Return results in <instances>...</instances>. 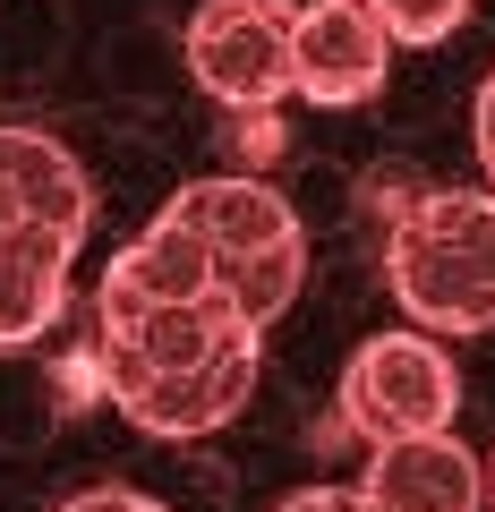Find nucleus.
I'll return each instance as SVG.
<instances>
[{
    "mask_svg": "<svg viewBox=\"0 0 495 512\" xmlns=\"http://www.w3.org/2000/svg\"><path fill=\"white\" fill-rule=\"evenodd\" d=\"M393 52L402 43L385 35V18L367 0H308L291 18V94L316 111H350L385 86Z\"/></svg>",
    "mask_w": 495,
    "mask_h": 512,
    "instance_id": "nucleus-5",
    "label": "nucleus"
},
{
    "mask_svg": "<svg viewBox=\"0 0 495 512\" xmlns=\"http://www.w3.org/2000/svg\"><path fill=\"white\" fill-rule=\"evenodd\" d=\"M86 239L77 231H52V222H18L0 231V350H26L60 325L69 308V265Z\"/></svg>",
    "mask_w": 495,
    "mask_h": 512,
    "instance_id": "nucleus-10",
    "label": "nucleus"
},
{
    "mask_svg": "<svg viewBox=\"0 0 495 512\" xmlns=\"http://www.w3.org/2000/svg\"><path fill=\"white\" fill-rule=\"evenodd\" d=\"M291 18L299 0H205L188 18V77L231 111L291 103Z\"/></svg>",
    "mask_w": 495,
    "mask_h": 512,
    "instance_id": "nucleus-4",
    "label": "nucleus"
},
{
    "mask_svg": "<svg viewBox=\"0 0 495 512\" xmlns=\"http://www.w3.org/2000/svg\"><path fill=\"white\" fill-rule=\"evenodd\" d=\"M478 163H487V188H495V69H487V86H478Z\"/></svg>",
    "mask_w": 495,
    "mask_h": 512,
    "instance_id": "nucleus-13",
    "label": "nucleus"
},
{
    "mask_svg": "<svg viewBox=\"0 0 495 512\" xmlns=\"http://www.w3.org/2000/svg\"><path fill=\"white\" fill-rule=\"evenodd\" d=\"M274 512H376L359 487H308V495H291V504H274Z\"/></svg>",
    "mask_w": 495,
    "mask_h": 512,
    "instance_id": "nucleus-12",
    "label": "nucleus"
},
{
    "mask_svg": "<svg viewBox=\"0 0 495 512\" xmlns=\"http://www.w3.org/2000/svg\"><path fill=\"white\" fill-rule=\"evenodd\" d=\"M171 299H214V248H205V239L163 205V214H154L146 231L103 265V282H94V325L171 308Z\"/></svg>",
    "mask_w": 495,
    "mask_h": 512,
    "instance_id": "nucleus-6",
    "label": "nucleus"
},
{
    "mask_svg": "<svg viewBox=\"0 0 495 512\" xmlns=\"http://www.w3.org/2000/svg\"><path fill=\"white\" fill-rule=\"evenodd\" d=\"M367 9L385 18V35L402 43V52L410 43H444L461 18H470V0H367Z\"/></svg>",
    "mask_w": 495,
    "mask_h": 512,
    "instance_id": "nucleus-11",
    "label": "nucleus"
},
{
    "mask_svg": "<svg viewBox=\"0 0 495 512\" xmlns=\"http://www.w3.org/2000/svg\"><path fill=\"white\" fill-rule=\"evenodd\" d=\"M171 214L214 248V291L231 299L248 325H274L308 282V231H299L291 197L265 180H188Z\"/></svg>",
    "mask_w": 495,
    "mask_h": 512,
    "instance_id": "nucleus-2",
    "label": "nucleus"
},
{
    "mask_svg": "<svg viewBox=\"0 0 495 512\" xmlns=\"http://www.w3.org/2000/svg\"><path fill=\"white\" fill-rule=\"evenodd\" d=\"M385 282L419 333H495V188H410L385 231Z\"/></svg>",
    "mask_w": 495,
    "mask_h": 512,
    "instance_id": "nucleus-1",
    "label": "nucleus"
},
{
    "mask_svg": "<svg viewBox=\"0 0 495 512\" xmlns=\"http://www.w3.org/2000/svg\"><path fill=\"white\" fill-rule=\"evenodd\" d=\"M18 222H52V231H77V239L94 222L86 163L43 128H0V231H18Z\"/></svg>",
    "mask_w": 495,
    "mask_h": 512,
    "instance_id": "nucleus-9",
    "label": "nucleus"
},
{
    "mask_svg": "<svg viewBox=\"0 0 495 512\" xmlns=\"http://www.w3.org/2000/svg\"><path fill=\"white\" fill-rule=\"evenodd\" d=\"M367 478L359 495L376 512H487V461L436 427V436H402V444H367Z\"/></svg>",
    "mask_w": 495,
    "mask_h": 512,
    "instance_id": "nucleus-8",
    "label": "nucleus"
},
{
    "mask_svg": "<svg viewBox=\"0 0 495 512\" xmlns=\"http://www.w3.org/2000/svg\"><path fill=\"white\" fill-rule=\"evenodd\" d=\"M487 512H495V453H487Z\"/></svg>",
    "mask_w": 495,
    "mask_h": 512,
    "instance_id": "nucleus-14",
    "label": "nucleus"
},
{
    "mask_svg": "<svg viewBox=\"0 0 495 512\" xmlns=\"http://www.w3.org/2000/svg\"><path fill=\"white\" fill-rule=\"evenodd\" d=\"M257 367H265V342L248 350H222V359L188 367V376H154V384H120L111 393V410L129 427H146V436H214V427H231L239 410H248V393H257Z\"/></svg>",
    "mask_w": 495,
    "mask_h": 512,
    "instance_id": "nucleus-7",
    "label": "nucleus"
},
{
    "mask_svg": "<svg viewBox=\"0 0 495 512\" xmlns=\"http://www.w3.org/2000/svg\"><path fill=\"white\" fill-rule=\"evenodd\" d=\"M461 410V367L444 350V333H376V342L350 350L342 367V419L367 444H402V436H436Z\"/></svg>",
    "mask_w": 495,
    "mask_h": 512,
    "instance_id": "nucleus-3",
    "label": "nucleus"
}]
</instances>
